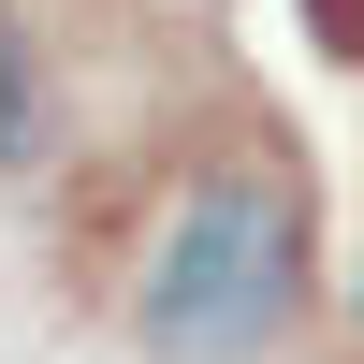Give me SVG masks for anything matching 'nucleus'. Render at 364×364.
I'll use <instances>...</instances> for the list:
<instances>
[{
    "label": "nucleus",
    "instance_id": "f257e3e1",
    "mask_svg": "<svg viewBox=\"0 0 364 364\" xmlns=\"http://www.w3.org/2000/svg\"><path fill=\"white\" fill-rule=\"evenodd\" d=\"M321 248H306V190L277 161H219L175 190V219L146 233L132 277V336L146 364H277V336L306 321Z\"/></svg>",
    "mask_w": 364,
    "mask_h": 364
},
{
    "label": "nucleus",
    "instance_id": "f03ea898",
    "mask_svg": "<svg viewBox=\"0 0 364 364\" xmlns=\"http://www.w3.org/2000/svg\"><path fill=\"white\" fill-rule=\"evenodd\" d=\"M306 44H321V58H350V73H364V0H306Z\"/></svg>",
    "mask_w": 364,
    "mask_h": 364
}]
</instances>
